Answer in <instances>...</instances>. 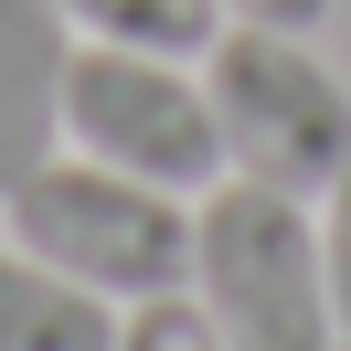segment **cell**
<instances>
[{"label":"cell","mask_w":351,"mask_h":351,"mask_svg":"<svg viewBox=\"0 0 351 351\" xmlns=\"http://www.w3.org/2000/svg\"><path fill=\"white\" fill-rule=\"evenodd\" d=\"M192 298L223 330V351H341L319 202L223 171L192 202Z\"/></svg>","instance_id":"1"},{"label":"cell","mask_w":351,"mask_h":351,"mask_svg":"<svg viewBox=\"0 0 351 351\" xmlns=\"http://www.w3.org/2000/svg\"><path fill=\"white\" fill-rule=\"evenodd\" d=\"M202 96H213V138L234 181L319 202L351 171V86L308 53V32L223 22L202 43Z\"/></svg>","instance_id":"2"},{"label":"cell","mask_w":351,"mask_h":351,"mask_svg":"<svg viewBox=\"0 0 351 351\" xmlns=\"http://www.w3.org/2000/svg\"><path fill=\"white\" fill-rule=\"evenodd\" d=\"M11 245L43 256L53 277L117 298V308L192 287V213H181V192L128 181V171H107V160H86V149H53L43 171L11 192Z\"/></svg>","instance_id":"3"},{"label":"cell","mask_w":351,"mask_h":351,"mask_svg":"<svg viewBox=\"0 0 351 351\" xmlns=\"http://www.w3.org/2000/svg\"><path fill=\"white\" fill-rule=\"evenodd\" d=\"M64 149L107 160V171H128V181H160V192H213L223 181L202 64L128 53V43H86L64 64Z\"/></svg>","instance_id":"4"},{"label":"cell","mask_w":351,"mask_h":351,"mask_svg":"<svg viewBox=\"0 0 351 351\" xmlns=\"http://www.w3.org/2000/svg\"><path fill=\"white\" fill-rule=\"evenodd\" d=\"M64 64L75 22L53 0H0V202L64 149Z\"/></svg>","instance_id":"5"},{"label":"cell","mask_w":351,"mask_h":351,"mask_svg":"<svg viewBox=\"0 0 351 351\" xmlns=\"http://www.w3.org/2000/svg\"><path fill=\"white\" fill-rule=\"evenodd\" d=\"M0 351H117V298L0 245Z\"/></svg>","instance_id":"6"},{"label":"cell","mask_w":351,"mask_h":351,"mask_svg":"<svg viewBox=\"0 0 351 351\" xmlns=\"http://www.w3.org/2000/svg\"><path fill=\"white\" fill-rule=\"evenodd\" d=\"M86 43H128V53H171L202 64V43L223 32V0H53Z\"/></svg>","instance_id":"7"},{"label":"cell","mask_w":351,"mask_h":351,"mask_svg":"<svg viewBox=\"0 0 351 351\" xmlns=\"http://www.w3.org/2000/svg\"><path fill=\"white\" fill-rule=\"evenodd\" d=\"M117 351H223V330L202 319L192 287H171V298H138L128 319H117Z\"/></svg>","instance_id":"8"},{"label":"cell","mask_w":351,"mask_h":351,"mask_svg":"<svg viewBox=\"0 0 351 351\" xmlns=\"http://www.w3.org/2000/svg\"><path fill=\"white\" fill-rule=\"evenodd\" d=\"M319 256H330V319H341V341H351V171L319 192Z\"/></svg>","instance_id":"9"},{"label":"cell","mask_w":351,"mask_h":351,"mask_svg":"<svg viewBox=\"0 0 351 351\" xmlns=\"http://www.w3.org/2000/svg\"><path fill=\"white\" fill-rule=\"evenodd\" d=\"M341 0H223V22H266V32H319Z\"/></svg>","instance_id":"10"},{"label":"cell","mask_w":351,"mask_h":351,"mask_svg":"<svg viewBox=\"0 0 351 351\" xmlns=\"http://www.w3.org/2000/svg\"><path fill=\"white\" fill-rule=\"evenodd\" d=\"M341 351H351V341H341Z\"/></svg>","instance_id":"11"}]
</instances>
